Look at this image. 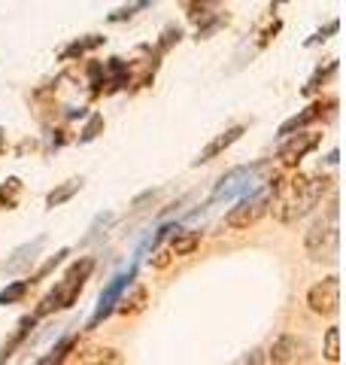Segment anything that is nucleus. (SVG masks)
I'll return each instance as SVG.
<instances>
[{
  "label": "nucleus",
  "instance_id": "obj_24",
  "mask_svg": "<svg viewBox=\"0 0 346 365\" xmlns=\"http://www.w3.org/2000/svg\"><path fill=\"white\" fill-rule=\"evenodd\" d=\"M67 256H70V250L64 247V250H58L55 256H49V259H46L43 265H40V271H37V274H31V287H33V283H40V280H46V277H49V274H55V268L61 265V262H64Z\"/></svg>",
  "mask_w": 346,
  "mask_h": 365
},
{
  "label": "nucleus",
  "instance_id": "obj_4",
  "mask_svg": "<svg viewBox=\"0 0 346 365\" xmlns=\"http://www.w3.org/2000/svg\"><path fill=\"white\" fill-rule=\"evenodd\" d=\"M271 207V189L264 186L261 192H252V195H243L234 207L225 213V228H234V232H243V228L256 225Z\"/></svg>",
  "mask_w": 346,
  "mask_h": 365
},
{
  "label": "nucleus",
  "instance_id": "obj_28",
  "mask_svg": "<svg viewBox=\"0 0 346 365\" xmlns=\"http://www.w3.org/2000/svg\"><path fill=\"white\" fill-rule=\"evenodd\" d=\"M88 79H91V95H100L103 86H107V67L100 61H88Z\"/></svg>",
  "mask_w": 346,
  "mask_h": 365
},
{
  "label": "nucleus",
  "instance_id": "obj_18",
  "mask_svg": "<svg viewBox=\"0 0 346 365\" xmlns=\"http://www.w3.org/2000/svg\"><path fill=\"white\" fill-rule=\"evenodd\" d=\"M79 189H83V180H67V182H61V186H55L49 195H46V210L61 207V204H64V201H70Z\"/></svg>",
  "mask_w": 346,
  "mask_h": 365
},
{
  "label": "nucleus",
  "instance_id": "obj_33",
  "mask_svg": "<svg viewBox=\"0 0 346 365\" xmlns=\"http://www.w3.org/2000/svg\"><path fill=\"white\" fill-rule=\"evenodd\" d=\"M173 259H177V256H173L170 253V250H155V256H152V268H158V271H164L167 265H170V262Z\"/></svg>",
  "mask_w": 346,
  "mask_h": 365
},
{
  "label": "nucleus",
  "instance_id": "obj_16",
  "mask_svg": "<svg viewBox=\"0 0 346 365\" xmlns=\"http://www.w3.org/2000/svg\"><path fill=\"white\" fill-rule=\"evenodd\" d=\"M103 43H107V37H100V34H88V37H79V40H73L70 46H64L61 55H58V61H73V58H83L85 52L98 49V46H103Z\"/></svg>",
  "mask_w": 346,
  "mask_h": 365
},
{
  "label": "nucleus",
  "instance_id": "obj_10",
  "mask_svg": "<svg viewBox=\"0 0 346 365\" xmlns=\"http://www.w3.org/2000/svg\"><path fill=\"white\" fill-rule=\"evenodd\" d=\"M271 362L276 365H292V362H307L310 359V347H307V341H301L298 335H280L273 341V347H271Z\"/></svg>",
  "mask_w": 346,
  "mask_h": 365
},
{
  "label": "nucleus",
  "instance_id": "obj_35",
  "mask_svg": "<svg viewBox=\"0 0 346 365\" xmlns=\"http://www.w3.org/2000/svg\"><path fill=\"white\" fill-rule=\"evenodd\" d=\"M285 4V0H273V6H283Z\"/></svg>",
  "mask_w": 346,
  "mask_h": 365
},
{
  "label": "nucleus",
  "instance_id": "obj_32",
  "mask_svg": "<svg viewBox=\"0 0 346 365\" xmlns=\"http://www.w3.org/2000/svg\"><path fill=\"white\" fill-rule=\"evenodd\" d=\"M83 362H122L115 350H95V356H83Z\"/></svg>",
  "mask_w": 346,
  "mask_h": 365
},
{
  "label": "nucleus",
  "instance_id": "obj_30",
  "mask_svg": "<svg viewBox=\"0 0 346 365\" xmlns=\"http://www.w3.org/2000/svg\"><path fill=\"white\" fill-rule=\"evenodd\" d=\"M337 31H340V21H337V19H331V21H328V25H325V28H319V31L313 34V37H310V40H307V46L325 43V40L331 37V34H337Z\"/></svg>",
  "mask_w": 346,
  "mask_h": 365
},
{
  "label": "nucleus",
  "instance_id": "obj_17",
  "mask_svg": "<svg viewBox=\"0 0 346 365\" xmlns=\"http://www.w3.org/2000/svg\"><path fill=\"white\" fill-rule=\"evenodd\" d=\"M37 319H40L37 314H28V317H21V323H19V332H16L13 338H9L4 347H0V362H6L9 356H13V350H16V347L21 344V341H25V338L31 335V329L37 326Z\"/></svg>",
  "mask_w": 346,
  "mask_h": 365
},
{
  "label": "nucleus",
  "instance_id": "obj_2",
  "mask_svg": "<svg viewBox=\"0 0 346 365\" xmlns=\"http://www.w3.org/2000/svg\"><path fill=\"white\" fill-rule=\"evenodd\" d=\"M307 256L316 262H334L337 259V247H340V232H337V198L331 201L328 220H319L304 237Z\"/></svg>",
  "mask_w": 346,
  "mask_h": 365
},
{
  "label": "nucleus",
  "instance_id": "obj_8",
  "mask_svg": "<svg viewBox=\"0 0 346 365\" xmlns=\"http://www.w3.org/2000/svg\"><path fill=\"white\" fill-rule=\"evenodd\" d=\"M319 143H322V134L316 131H298V134H288L285 137V143L280 146V162L285 168H295V165H301V158H307L313 150H319Z\"/></svg>",
  "mask_w": 346,
  "mask_h": 365
},
{
  "label": "nucleus",
  "instance_id": "obj_23",
  "mask_svg": "<svg viewBox=\"0 0 346 365\" xmlns=\"http://www.w3.org/2000/svg\"><path fill=\"white\" fill-rule=\"evenodd\" d=\"M140 9H149V0H131V4H125V6H119V9H112V13L107 16V21L110 25H122V21H128V19H134Z\"/></svg>",
  "mask_w": 346,
  "mask_h": 365
},
{
  "label": "nucleus",
  "instance_id": "obj_11",
  "mask_svg": "<svg viewBox=\"0 0 346 365\" xmlns=\"http://www.w3.org/2000/svg\"><path fill=\"white\" fill-rule=\"evenodd\" d=\"M43 247H46V235H37L31 244L16 247L13 256H9L0 268H4V274H25V271H31V265L37 262V256H40Z\"/></svg>",
  "mask_w": 346,
  "mask_h": 365
},
{
  "label": "nucleus",
  "instance_id": "obj_7",
  "mask_svg": "<svg viewBox=\"0 0 346 365\" xmlns=\"http://www.w3.org/2000/svg\"><path fill=\"white\" fill-rule=\"evenodd\" d=\"M307 307L319 317H334L340 311V277H325L307 292Z\"/></svg>",
  "mask_w": 346,
  "mask_h": 365
},
{
  "label": "nucleus",
  "instance_id": "obj_20",
  "mask_svg": "<svg viewBox=\"0 0 346 365\" xmlns=\"http://www.w3.org/2000/svg\"><path fill=\"white\" fill-rule=\"evenodd\" d=\"M21 180L19 177H9L6 182H0V210H16L19 201H21Z\"/></svg>",
  "mask_w": 346,
  "mask_h": 365
},
{
  "label": "nucleus",
  "instance_id": "obj_9",
  "mask_svg": "<svg viewBox=\"0 0 346 365\" xmlns=\"http://www.w3.org/2000/svg\"><path fill=\"white\" fill-rule=\"evenodd\" d=\"M334 107H337V101L334 98H328V101H316V104H310L307 110H301L298 116H292V119H285L283 125H280V137H288V134H295V131H301V128H307V125H313V122H319L322 116H334Z\"/></svg>",
  "mask_w": 346,
  "mask_h": 365
},
{
  "label": "nucleus",
  "instance_id": "obj_31",
  "mask_svg": "<svg viewBox=\"0 0 346 365\" xmlns=\"http://www.w3.org/2000/svg\"><path fill=\"white\" fill-rule=\"evenodd\" d=\"M201 21H204V19H201ZM225 21H228L225 16H213L210 21H204V25L198 28V40H206V37H210V34H216L219 28H222V25H225Z\"/></svg>",
  "mask_w": 346,
  "mask_h": 365
},
{
  "label": "nucleus",
  "instance_id": "obj_12",
  "mask_svg": "<svg viewBox=\"0 0 346 365\" xmlns=\"http://www.w3.org/2000/svg\"><path fill=\"white\" fill-rule=\"evenodd\" d=\"M243 125H231V128H225L222 134H216L213 137V140L210 143H206L204 146V150H201V155L198 158H194V168H198V165H206V162H213V158H219V155H222V153H228L231 150V146H234L237 140H240V137H243Z\"/></svg>",
  "mask_w": 346,
  "mask_h": 365
},
{
  "label": "nucleus",
  "instance_id": "obj_22",
  "mask_svg": "<svg viewBox=\"0 0 346 365\" xmlns=\"http://www.w3.org/2000/svg\"><path fill=\"white\" fill-rule=\"evenodd\" d=\"M334 71H337V61H328L325 67H316V73L310 76V79H307V86L301 88V95H304V98H313L316 91L322 88V83H325V79H328Z\"/></svg>",
  "mask_w": 346,
  "mask_h": 365
},
{
  "label": "nucleus",
  "instance_id": "obj_5",
  "mask_svg": "<svg viewBox=\"0 0 346 365\" xmlns=\"http://www.w3.org/2000/svg\"><path fill=\"white\" fill-rule=\"evenodd\" d=\"M137 280V259H134V265L128 271H122V274H115V277L107 283V289L100 292V299H98V307H95V314H91L88 319V332L91 329H98L103 319H107L112 311H115V302H119V295L131 287V283Z\"/></svg>",
  "mask_w": 346,
  "mask_h": 365
},
{
  "label": "nucleus",
  "instance_id": "obj_19",
  "mask_svg": "<svg viewBox=\"0 0 346 365\" xmlns=\"http://www.w3.org/2000/svg\"><path fill=\"white\" fill-rule=\"evenodd\" d=\"M79 347V335L73 332V335H64L61 341H58V344L49 350V356H40L37 362L40 365H55V362H64L67 356H70V353Z\"/></svg>",
  "mask_w": 346,
  "mask_h": 365
},
{
  "label": "nucleus",
  "instance_id": "obj_36",
  "mask_svg": "<svg viewBox=\"0 0 346 365\" xmlns=\"http://www.w3.org/2000/svg\"><path fill=\"white\" fill-rule=\"evenodd\" d=\"M182 4H186V0H182Z\"/></svg>",
  "mask_w": 346,
  "mask_h": 365
},
{
  "label": "nucleus",
  "instance_id": "obj_34",
  "mask_svg": "<svg viewBox=\"0 0 346 365\" xmlns=\"http://www.w3.org/2000/svg\"><path fill=\"white\" fill-rule=\"evenodd\" d=\"M4 143H6V131L0 128V153H4Z\"/></svg>",
  "mask_w": 346,
  "mask_h": 365
},
{
  "label": "nucleus",
  "instance_id": "obj_15",
  "mask_svg": "<svg viewBox=\"0 0 346 365\" xmlns=\"http://www.w3.org/2000/svg\"><path fill=\"white\" fill-rule=\"evenodd\" d=\"M198 247H201V232H192V228H173V237H170V253L173 256H192Z\"/></svg>",
  "mask_w": 346,
  "mask_h": 365
},
{
  "label": "nucleus",
  "instance_id": "obj_6",
  "mask_svg": "<svg viewBox=\"0 0 346 365\" xmlns=\"http://www.w3.org/2000/svg\"><path fill=\"white\" fill-rule=\"evenodd\" d=\"M91 271H95V259H79V262H73V265L67 268L64 280L55 287L58 302H61V311H67V307L76 304L79 292L85 289V280L91 277Z\"/></svg>",
  "mask_w": 346,
  "mask_h": 365
},
{
  "label": "nucleus",
  "instance_id": "obj_29",
  "mask_svg": "<svg viewBox=\"0 0 346 365\" xmlns=\"http://www.w3.org/2000/svg\"><path fill=\"white\" fill-rule=\"evenodd\" d=\"M115 220V216L112 213H98V220L95 222H91V228H88V235L83 237V247H88L91 241H95V237H100L103 232H107V228H110V222Z\"/></svg>",
  "mask_w": 346,
  "mask_h": 365
},
{
  "label": "nucleus",
  "instance_id": "obj_14",
  "mask_svg": "<svg viewBox=\"0 0 346 365\" xmlns=\"http://www.w3.org/2000/svg\"><path fill=\"white\" fill-rule=\"evenodd\" d=\"M103 67H107V95H112V91L131 86V67H128V61L110 58Z\"/></svg>",
  "mask_w": 346,
  "mask_h": 365
},
{
  "label": "nucleus",
  "instance_id": "obj_3",
  "mask_svg": "<svg viewBox=\"0 0 346 365\" xmlns=\"http://www.w3.org/2000/svg\"><path fill=\"white\" fill-rule=\"evenodd\" d=\"M268 170V162H256V165H240L234 170H228V174L216 182L213 195H210V204L213 201H228V198H243L252 192V186L258 182V177Z\"/></svg>",
  "mask_w": 346,
  "mask_h": 365
},
{
  "label": "nucleus",
  "instance_id": "obj_1",
  "mask_svg": "<svg viewBox=\"0 0 346 365\" xmlns=\"http://www.w3.org/2000/svg\"><path fill=\"white\" fill-rule=\"evenodd\" d=\"M331 177H292V180H271L268 189L273 195V216L280 220L283 225H295L298 220H304V216L316 207V204L322 201V195L331 189Z\"/></svg>",
  "mask_w": 346,
  "mask_h": 365
},
{
  "label": "nucleus",
  "instance_id": "obj_25",
  "mask_svg": "<svg viewBox=\"0 0 346 365\" xmlns=\"http://www.w3.org/2000/svg\"><path fill=\"white\" fill-rule=\"evenodd\" d=\"M179 40H182V31L177 25H167L164 31H161V40L155 43V55H158V58H161V55H167Z\"/></svg>",
  "mask_w": 346,
  "mask_h": 365
},
{
  "label": "nucleus",
  "instance_id": "obj_26",
  "mask_svg": "<svg viewBox=\"0 0 346 365\" xmlns=\"http://www.w3.org/2000/svg\"><path fill=\"white\" fill-rule=\"evenodd\" d=\"M322 353H325V359L337 365L343 356H340V329L337 326H331L328 332H325V347H322Z\"/></svg>",
  "mask_w": 346,
  "mask_h": 365
},
{
  "label": "nucleus",
  "instance_id": "obj_27",
  "mask_svg": "<svg viewBox=\"0 0 346 365\" xmlns=\"http://www.w3.org/2000/svg\"><path fill=\"white\" fill-rule=\"evenodd\" d=\"M100 131H103V116L100 113H88V122L83 125V131H79V143H91Z\"/></svg>",
  "mask_w": 346,
  "mask_h": 365
},
{
  "label": "nucleus",
  "instance_id": "obj_13",
  "mask_svg": "<svg viewBox=\"0 0 346 365\" xmlns=\"http://www.w3.org/2000/svg\"><path fill=\"white\" fill-rule=\"evenodd\" d=\"M146 302H149V289L146 287H134V283H131V287L119 295V302H115V311H119L122 317H134V314L143 311Z\"/></svg>",
  "mask_w": 346,
  "mask_h": 365
},
{
  "label": "nucleus",
  "instance_id": "obj_21",
  "mask_svg": "<svg viewBox=\"0 0 346 365\" xmlns=\"http://www.w3.org/2000/svg\"><path fill=\"white\" fill-rule=\"evenodd\" d=\"M31 292V280H13V283H6L4 289H0V304H19L25 295Z\"/></svg>",
  "mask_w": 346,
  "mask_h": 365
}]
</instances>
